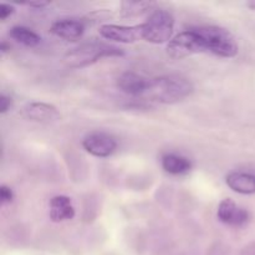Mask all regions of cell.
<instances>
[{"mask_svg":"<svg viewBox=\"0 0 255 255\" xmlns=\"http://www.w3.org/2000/svg\"><path fill=\"white\" fill-rule=\"evenodd\" d=\"M193 92V85L186 77L177 75L149 79L148 87L143 94L144 99L164 105L183 101Z\"/></svg>","mask_w":255,"mask_h":255,"instance_id":"cell-1","label":"cell"},{"mask_svg":"<svg viewBox=\"0 0 255 255\" xmlns=\"http://www.w3.org/2000/svg\"><path fill=\"white\" fill-rule=\"evenodd\" d=\"M124 51L120 47L105 42H86L70 50L64 57V62L71 69H81L95 64L104 57L122 56Z\"/></svg>","mask_w":255,"mask_h":255,"instance_id":"cell-2","label":"cell"},{"mask_svg":"<svg viewBox=\"0 0 255 255\" xmlns=\"http://www.w3.org/2000/svg\"><path fill=\"white\" fill-rule=\"evenodd\" d=\"M196 30L203 39L207 52L227 59L238 54V45L228 30L219 26H203L197 27Z\"/></svg>","mask_w":255,"mask_h":255,"instance_id":"cell-3","label":"cell"},{"mask_svg":"<svg viewBox=\"0 0 255 255\" xmlns=\"http://www.w3.org/2000/svg\"><path fill=\"white\" fill-rule=\"evenodd\" d=\"M174 27V17L164 9L154 10L148 19L141 24L142 39L152 44L171 41Z\"/></svg>","mask_w":255,"mask_h":255,"instance_id":"cell-4","label":"cell"},{"mask_svg":"<svg viewBox=\"0 0 255 255\" xmlns=\"http://www.w3.org/2000/svg\"><path fill=\"white\" fill-rule=\"evenodd\" d=\"M201 52H207V49L203 39L196 29L176 35L167 45V54L174 60H181Z\"/></svg>","mask_w":255,"mask_h":255,"instance_id":"cell-5","label":"cell"},{"mask_svg":"<svg viewBox=\"0 0 255 255\" xmlns=\"http://www.w3.org/2000/svg\"><path fill=\"white\" fill-rule=\"evenodd\" d=\"M82 146L92 156L105 158L116 151L117 142L111 134L105 132H92L85 137Z\"/></svg>","mask_w":255,"mask_h":255,"instance_id":"cell-6","label":"cell"},{"mask_svg":"<svg viewBox=\"0 0 255 255\" xmlns=\"http://www.w3.org/2000/svg\"><path fill=\"white\" fill-rule=\"evenodd\" d=\"M99 32L104 39L110 40V41L122 42V44H132V42L142 39L141 24L134 25V26L106 24L100 27Z\"/></svg>","mask_w":255,"mask_h":255,"instance_id":"cell-7","label":"cell"},{"mask_svg":"<svg viewBox=\"0 0 255 255\" xmlns=\"http://www.w3.org/2000/svg\"><path fill=\"white\" fill-rule=\"evenodd\" d=\"M222 223L232 227H243L249 222V213L244 208L237 206L234 201L226 198L221 202L217 212Z\"/></svg>","mask_w":255,"mask_h":255,"instance_id":"cell-8","label":"cell"},{"mask_svg":"<svg viewBox=\"0 0 255 255\" xmlns=\"http://www.w3.org/2000/svg\"><path fill=\"white\" fill-rule=\"evenodd\" d=\"M22 117L40 124H52L60 120V112L55 106L44 102H31L27 104L21 111Z\"/></svg>","mask_w":255,"mask_h":255,"instance_id":"cell-9","label":"cell"},{"mask_svg":"<svg viewBox=\"0 0 255 255\" xmlns=\"http://www.w3.org/2000/svg\"><path fill=\"white\" fill-rule=\"evenodd\" d=\"M149 79H146L142 75L136 72H125L117 79V87L122 92L131 96H143L148 87Z\"/></svg>","mask_w":255,"mask_h":255,"instance_id":"cell-10","label":"cell"},{"mask_svg":"<svg viewBox=\"0 0 255 255\" xmlns=\"http://www.w3.org/2000/svg\"><path fill=\"white\" fill-rule=\"evenodd\" d=\"M51 34L65 40H77L82 36L85 26L81 21L74 19L59 20L55 21L50 27Z\"/></svg>","mask_w":255,"mask_h":255,"instance_id":"cell-11","label":"cell"},{"mask_svg":"<svg viewBox=\"0 0 255 255\" xmlns=\"http://www.w3.org/2000/svg\"><path fill=\"white\" fill-rule=\"evenodd\" d=\"M75 217L71 199L66 196H55L50 201V219L55 223L70 221Z\"/></svg>","mask_w":255,"mask_h":255,"instance_id":"cell-12","label":"cell"},{"mask_svg":"<svg viewBox=\"0 0 255 255\" xmlns=\"http://www.w3.org/2000/svg\"><path fill=\"white\" fill-rule=\"evenodd\" d=\"M227 186L241 194L255 193V176L244 172H232L226 178Z\"/></svg>","mask_w":255,"mask_h":255,"instance_id":"cell-13","label":"cell"},{"mask_svg":"<svg viewBox=\"0 0 255 255\" xmlns=\"http://www.w3.org/2000/svg\"><path fill=\"white\" fill-rule=\"evenodd\" d=\"M161 164L167 173L173 176L188 173L192 168V163L188 158L176 153L164 154L161 159Z\"/></svg>","mask_w":255,"mask_h":255,"instance_id":"cell-14","label":"cell"},{"mask_svg":"<svg viewBox=\"0 0 255 255\" xmlns=\"http://www.w3.org/2000/svg\"><path fill=\"white\" fill-rule=\"evenodd\" d=\"M9 36L16 42H20V44L25 45L27 47L37 46L40 44V41H41V37L36 32L25 26L11 27L9 31Z\"/></svg>","mask_w":255,"mask_h":255,"instance_id":"cell-15","label":"cell"},{"mask_svg":"<svg viewBox=\"0 0 255 255\" xmlns=\"http://www.w3.org/2000/svg\"><path fill=\"white\" fill-rule=\"evenodd\" d=\"M153 5L154 2L151 1H124L121 4L122 15L126 17L138 16V15L151 10Z\"/></svg>","mask_w":255,"mask_h":255,"instance_id":"cell-16","label":"cell"},{"mask_svg":"<svg viewBox=\"0 0 255 255\" xmlns=\"http://www.w3.org/2000/svg\"><path fill=\"white\" fill-rule=\"evenodd\" d=\"M12 199H14V193H12L11 188H9L7 186L0 187V202H1L2 206L10 204Z\"/></svg>","mask_w":255,"mask_h":255,"instance_id":"cell-17","label":"cell"},{"mask_svg":"<svg viewBox=\"0 0 255 255\" xmlns=\"http://www.w3.org/2000/svg\"><path fill=\"white\" fill-rule=\"evenodd\" d=\"M15 12V9L12 5L10 4H5V2H1L0 4V20H6L7 17L11 16L12 14Z\"/></svg>","mask_w":255,"mask_h":255,"instance_id":"cell-18","label":"cell"},{"mask_svg":"<svg viewBox=\"0 0 255 255\" xmlns=\"http://www.w3.org/2000/svg\"><path fill=\"white\" fill-rule=\"evenodd\" d=\"M11 107V99L6 95H1L0 96V114H6Z\"/></svg>","mask_w":255,"mask_h":255,"instance_id":"cell-19","label":"cell"},{"mask_svg":"<svg viewBox=\"0 0 255 255\" xmlns=\"http://www.w3.org/2000/svg\"><path fill=\"white\" fill-rule=\"evenodd\" d=\"M26 5H29L30 7H36V9H41V7H45L49 5L47 1H30L26 2Z\"/></svg>","mask_w":255,"mask_h":255,"instance_id":"cell-20","label":"cell"},{"mask_svg":"<svg viewBox=\"0 0 255 255\" xmlns=\"http://www.w3.org/2000/svg\"><path fill=\"white\" fill-rule=\"evenodd\" d=\"M7 50H10V45H7L6 41H2L1 44H0V52H1V54H5Z\"/></svg>","mask_w":255,"mask_h":255,"instance_id":"cell-21","label":"cell"},{"mask_svg":"<svg viewBox=\"0 0 255 255\" xmlns=\"http://www.w3.org/2000/svg\"><path fill=\"white\" fill-rule=\"evenodd\" d=\"M247 6H248V7H251V9L255 10V0H251V1H248V2H247Z\"/></svg>","mask_w":255,"mask_h":255,"instance_id":"cell-22","label":"cell"}]
</instances>
